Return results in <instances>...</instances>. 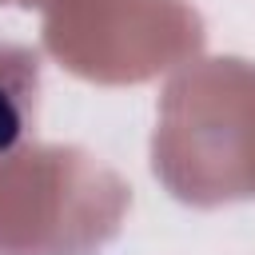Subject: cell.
<instances>
[{
  "label": "cell",
  "instance_id": "6da1fadb",
  "mask_svg": "<svg viewBox=\"0 0 255 255\" xmlns=\"http://www.w3.org/2000/svg\"><path fill=\"white\" fill-rule=\"evenodd\" d=\"M16 131H20V120H16V112H12V108L0 100V147H8Z\"/></svg>",
  "mask_w": 255,
  "mask_h": 255
}]
</instances>
